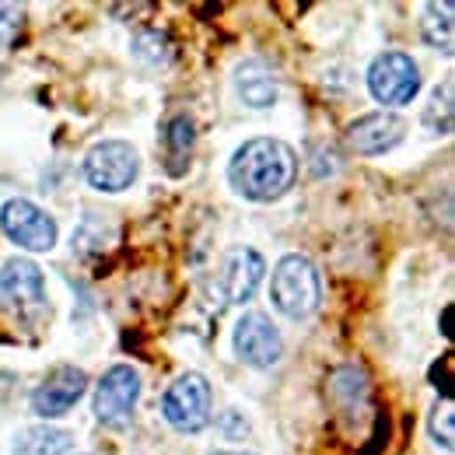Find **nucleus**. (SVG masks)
Masks as SVG:
<instances>
[{"label":"nucleus","mask_w":455,"mask_h":455,"mask_svg":"<svg viewBox=\"0 0 455 455\" xmlns=\"http://www.w3.org/2000/svg\"><path fill=\"white\" fill-rule=\"evenodd\" d=\"M294 175H298V158L277 137L245 140L228 165V179H231L235 193H242L245 200H256V204L281 200L294 186Z\"/></svg>","instance_id":"nucleus-1"},{"label":"nucleus","mask_w":455,"mask_h":455,"mask_svg":"<svg viewBox=\"0 0 455 455\" xmlns=\"http://www.w3.org/2000/svg\"><path fill=\"white\" fill-rule=\"evenodd\" d=\"M270 298L277 305V312L287 319H305L319 308L323 284H319V270L312 259L291 252L277 263L274 277H270Z\"/></svg>","instance_id":"nucleus-2"},{"label":"nucleus","mask_w":455,"mask_h":455,"mask_svg":"<svg viewBox=\"0 0 455 455\" xmlns=\"http://www.w3.org/2000/svg\"><path fill=\"white\" fill-rule=\"evenodd\" d=\"M162 413L175 431L182 435H196L211 424V386L204 375L186 371L169 386V393L162 399Z\"/></svg>","instance_id":"nucleus-3"},{"label":"nucleus","mask_w":455,"mask_h":455,"mask_svg":"<svg viewBox=\"0 0 455 455\" xmlns=\"http://www.w3.org/2000/svg\"><path fill=\"white\" fill-rule=\"evenodd\" d=\"M140 172V158L126 140H102L84 158V179L99 193H123L133 186Z\"/></svg>","instance_id":"nucleus-4"},{"label":"nucleus","mask_w":455,"mask_h":455,"mask_svg":"<svg viewBox=\"0 0 455 455\" xmlns=\"http://www.w3.org/2000/svg\"><path fill=\"white\" fill-rule=\"evenodd\" d=\"M368 92L382 102V106H406L417 99L420 92V70L406 53H382L371 60L368 67Z\"/></svg>","instance_id":"nucleus-5"},{"label":"nucleus","mask_w":455,"mask_h":455,"mask_svg":"<svg viewBox=\"0 0 455 455\" xmlns=\"http://www.w3.org/2000/svg\"><path fill=\"white\" fill-rule=\"evenodd\" d=\"M0 228L14 245H21L28 252H50L57 245V221L43 207H36L32 200H21V196L7 200L0 207Z\"/></svg>","instance_id":"nucleus-6"},{"label":"nucleus","mask_w":455,"mask_h":455,"mask_svg":"<svg viewBox=\"0 0 455 455\" xmlns=\"http://www.w3.org/2000/svg\"><path fill=\"white\" fill-rule=\"evenodd\" d=\"M140 396V375L130 364H113L95 389V417L106 427H126Z\"/></svg>","instance_id":"nucleus-7"},{"label":"nucleus","mask_w":455,"mask_h":455,"mask_svg":"<svg viewBox=\"0 0 455 455\" xmlns=\"http://www.w3.org/2000/svg\"><path fill=\"white\" fill-rule=\"evenodd\" d=\"M0 305H7L18 315L46 308V281L32 259H7L0 267Z\"/></svg>","instance_id":"nucleus-8"},{"label":"nucleus","mask_w":455,"mask_h":455,"mask_svg":"<svg viewBox=\"0 0 455 455\" xmlns=\"http://www.w3.org/2000/svg\"><path fill=\"white\" fill-rule=\"evenodd\" d=\"M235 350L252 368H274L284 357V340L267 315L249 312L235 323Z\"/></svg>","instance_id":"nucleus-9"},{"label":"nucleus","mask_w":455,"mask_h":455,"mask_svg":"<svg viewBox=\"0 0 455 455\" xmlns=\"http://www.w3.org/2000/svg\"><path fill=\"white\" fill-rule=\"evenodd\" d=\"M84 389H88V375L74 364H60L32 389V399H28L32 413H39L43 420L63 417L77 399L84 396Z\"/></svg>","instance_id":"nucleus-10"},{"label":"nucleus","mask_w":455,"mask_h":455,"mask_svg":"<svg viewBox=\"0 0 455 455\" xmlns=\"http://www.w3.org/2000/svg\"><path fill=\"white\" fill-rule=\"evenodd\" d=\"M403 137H406V123L393 113H368L347 126V144L364 158L393 151Z\"/></svg>","instance_id":"nucleus-11"},{"label":"nucleus","mask_w":455,"mask_h":455,"mask_svg":"<svg viewBox=\"0 0 455 455\" xmlns=\"http://www.w3.org/2000/svg\"><path fill=\"white\" fill-rule=\"evenodd\" d=\"M263 270L267 267H263V256L256 249H245V245L231 249L225 256V263H221V274H218V284H221L225 301L245 305L256 294L259 281H263Z\"/></svg>","instance_id":"nucleus-12"},{"label":"nucleus","mask_w":455,"mask_h":455,"mask_svg":"<svg viewBox=\"0 0 455 455\" xmlns=\"http://www.w3.org/2000/svg\"><path fill=\"white\" fill-rule=\"evenodd\" d=\"M235 92L249 109H270L281 95L277 74L259 60H242L235 67Z\"/></svg>","instance_id":"nucleus-13"},{"label":"nucleus","mask_w":455,"mask_h":455,"mask_svg":"<svg viewBox=\"0 0 455 455\" xmlns=\"http://www.w3.org/2000/svg\"><path fill=\"white\" fill-rule=\"evenodd\" d=\"M14 455H67L74 449V435L70 431H60V427H21L14 435Z\"/></svg>","instance_id":"nucleus-14"},{"label":"nucleus","mask_w":455,"mask_h":455,"mask_svg":"<svg viewBox=\"0 0 455 455\" xmlns=\"http://www.w3.org/2000/svg\"><path fill=\"white\" fill-rule=\"evenodd\" d=\"M424 39L431 46H442L445 53H452V4H427L424 7Z\"/></svg>","instance_id":"nucleus-15"},{"label":"nucleus","mask_w":455,"mask_h":455,"mask_svg":"<svg viewBox=\"0 0 455 455\" xmlns=\"http://www.w3.org/2000/svg\"><path fill=\"white\" fill-rule=\"evenodd\" d=\"M169 53H172L169 39H165V32H158V28H148V32H140V36L133 39V57L144 60V63H151V67L165 63Z\"/></svg>","instance_id":"nucleus-16"},{"label":"nucleus","mask_w":455,"mask_h":455,"mask_svg":"<svg viewBox=\"0 0 455 455\" xmlns=\"http://www.w3.org/2000/svg\"><path fill=\"white\" fill-rule=\"evenodd\" d=\"M196 140V130H193V119L189 116H175L169 126H165V148H169V158H186L189 148Z\"/></svg>","instance_id":"nucleus-17"},{"label":"nucleus","mask_w":455,"mask_h":455,"mask_svg":"<svg viewBox=\"0 0 455 455\" xmlns=\"http://www.w3.org/2000/svg\"><path fill=\"white\" fill-rule=\"evenodd\" d=\"M452 399H442L438 406H435V413H431V435H435V442L442 445V449H449L452 452L455 445V431H452Z\"/></svg>","instance_id":"nucleus-18"},{"label":"nucleus","mask_w":455,"mask_h":455,"mask_svg":"<svg viewBox=\"0 0 455 455\" xmlns=\"http://www.w3.org/2000/svg\"><path fill=\"white\" fill-rule=\"evenodd\" d=\"M21 21H25V7L0 4V53L14 46V36L21 32Z\"/></svg>","instance_id":"nucleus-19"},{"label":"nucleus","mask_w":455,"mask_h":455,"mask_svg":"<svg viewBox=\"0 0 455 455\" xmlns=\"http://www.w3.org/2000/svg\"><path fill=\"white\" fill-rule=\"evenodd\" d=\"M211 455H252V452H211Z\"/></svg>","instance_id":"nucleus-20"}]
</instances>
